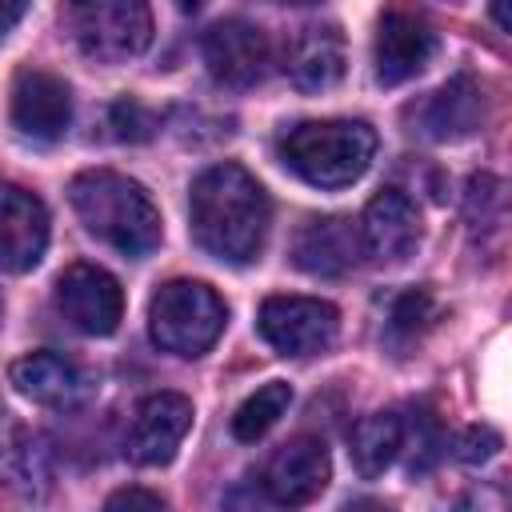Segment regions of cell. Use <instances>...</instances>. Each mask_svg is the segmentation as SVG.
<instances>
[{"mask_svg":"<svg viewBox=\"0 0 512 512\" xmlns=\"http://www.w3.org/2000/svg\"><path fill=\"white\" fill-rule=\"evenodd\" d=\"M196 244L228 264H248L260 256L272 224V204L252 172L240 164H212L192 180L188 196Z\"/></svg>","mask_w":512,"mask_h":512,"instance_id":"1","label":"cell"},{"mask_svg":"<svg viewBox=\"0 0 512 512\" xmlns=\"http://www.w3.org/2000/svg\"><path fill=\"white\" fill-rule=\"evenodd\" d=\"M68 200L80 224L88 228V236L104 240L124 256H148L160 244V212L152 196L120 172L108 168L80 172L68 184Z\"/></svg>","mask_w":512,"mask_h":512,"instance_id":"2","label":"cell"},{"mask_svg":"<svg viewBox=\"0 0 512 512\" xmlns=\"http://www.w3.org/2000/svg\"><path fill=\"white\" fill-rule=\"evenodd\" d=\"M280 160L316 188H344L360 180L376 156V132L364 120H304L276 144Z\"/></svg>","mask_w":512,"mask_h":512,"instance_id":"3","label":"cell"},{"mask_svg":"<svg viewBox=\"0 0 512 512\" xmlns=\"http://www.w3.org/2000/svg\"><path fill=\"white\" fill-rule=\"evenodd\" d=\"M228 308L200 280H168L148 304V332L172 356H204L224 332Z\"/></svg>","mask_w":512,"mask_h":512,"instance_id":"4","label":"cell"},{"mask_svg":"<svg viewBox=\"0 0 512 512\" xmlns=\"http://www.w3.org/2000/svg\"><path fill=\"white\" fill-rule=\"evenodd\" d=\"M68 32L84 56L120 64L152 44V12L148 0H68Z\"/></svg>","mask_w":512,"mask_h":512,"instance_id":"5","label":"cell"},{"mask_svg":"<svg viewBox=\"0 0 512 512\" xmlns=\"http://www.w3.org/2000/svg\"><path fill=\"white\" fill-rule=\"evenodd\" d=\"M256 328L280 356H316L336 340L340 312L316 296H268Z\"/></svg>","mask_w":512,"mask_h":512,"instance_id":"6","label":"cell"},{"mask_svg":"<svg viewBox=\"0 0 512 512\" xmlns=\"http://www.w3.org/2000/svg\"><path fill=\"white\" fill-rule=\"evenodd\" d=\"M56 308L60 316L84 336H112L124 316V292L116 276L96 264H72L56 280Z\"/></svg>","mask_w":512,"mask_h":512,"instance_id":"7","label":"cell"},{"mask_svg":"<svg viewBox=\"0 0 512 512\" xmlns=\"http://www.w3.org/2000/svg\"><path fill=\"white\" fill-rule=\"evenodd\" d=\"M200 52H204V64L212 72L216 84L224 88H256L264 76H268V64H272V44L268 36L248 24V20H220L204 32L200 40Z\"/></svg>","mask_w":512,"mask_h":512,"instance_id":"8","label":"cell"},{"mask_svg":"<svg viewBox=\"0 0 512 512\" xmlns=\"http://www.w3.org/2000/svg\"><path fill=\"white\" fill-rule=\"evenodd\" d=\"M432 56H436V32L424 16L404 12V8H388L380 16L376 40H372V64L384 88L412 80L416 72L428 68Z\"/></svg>","mask_w":512,"mask_h":512,"instance_id":"9","label":"cell"},{"mask_svg":"<svg viewBox=\"0 0 512 512\" xmlns=\"http://www.w3.org/2000/svg\"><path fill=\"white\" fill-rule=\"evenodd\" d=\"M360 252L380 264V268H392V264H404L416 244H420V216H416V204L400 192V188H384L368 200L364 216H360Z\"/></svg>","mask_w":512,"mask_h":512,"instance_id":"10","label":"cell"},{"mask_svg":"<svg viewBox=\"0 0 512 512\" xmlns=\"http://www.w3.org/2000/svg\"><path fill=\"white\" fill-rule=\"evenodd\" d=\"M192 428V400L180 392H152L140 400L128 428V456L140 468H160L176 456Z\"/></svg>","mask_w":512,"mask_h":512,"instance_id":"11","label":"cell"},{"mask_svg":"<svg viewBox=\"0 0 512 512\" xmlns=\"http://www.w3.org/2000/svg\"><path fill=\"white\" fill-rule=\"evenodd\" d=\"M12 124L20 136L36 144H52L68 132L72 124V92L60 76L44 68H24L16 72L12 84Z\"/></svg>","mask_w":512,"mask_h":512,"instance_id":"12","label":"cell"},{"mask_svg":"<svg viewBox=\"0 0 512 512\" xmlns=\"http://www.w3.org/2000/svg\"><path fill=\"white\" fill-rule=\"evenodd\" d=\"M408 120H412V132H420L424 140H436V144L468 140L484 124V92L472 76H452L448 84L428 92L420 104H412Z\"/></svg>","mask_w":512,"mask_h":512,"instance_id":"13","label":"cell"},{"mask_svg":"<svg viewBox=\"0 0 512 512\" xmlns=\"http://www.w3.org/2000/svg\"><path fill=\"white\" fill-rule=\"evenodd\" d=\"M48 248V212L40 196L0 180V272H32Z\"/></svg>","mask_w":512,"mask_h":512,"instance_id":"14","label":"cell"},{"mask_svg":"<svg viewBox=\"0 0 512 512\" xmlns=\"http://www.w3.org/2000/svg\"><path fill=\"white\" fill-rule=\"evenodd\" d=\"M328 472H332V464H328L324 440L292 436L288 444H280L272 452V460L264 464V480L260 484H264L268 500L296 508V504H308V500H316L324 492Z\"/></svg>","mask_w":512,"mask_h":512,"instance_id":"15","label":"cell"},{"mask_svg":"<svg viewBox=\"0 0 512 512\" xmlns=\"http://www.w3.org/2000/svg\"><path fill=\"white\" fill-rule=\"evenodd\" d=\"M12 384L20 396L44 404V408H80L92 392V380L80 364H72L60 352H28L12 364Z\"/></svg>","mask_w":512,"mask_h":512,"instance_id":"16","label":"cell"},{"mask_svg":"<svg viewBox=\"0 0 512 512\" xmlns=\"http://www.w3.org/2000/svg\"><path fill=\"white\" fill-rule=\"evenodd\" d=\"M360 236L344 216L308 220L292 240V260L308 276H344L356 264Z\"/></svg>","mask_w":512,"mask_h":512,"instance_id":"17","label":"cell"},{"mask_svg":"<svg viewBox=\"0 0 512 512\" xmlns=\"http://www.w3.org/2000/svg\"><path fill=\"white\" fill-rule=\"evenodd\" d=\"M344 68H348V48H344L340 28L332 24L304 28L288 48V76L300 92H324L340 84Z\"/></svg>","mask_w":512,"mask_h":512,"instance_id":"18","label":"cell"},{"mask_svg":"<svg viewBox=\"0 0 512 512\" xmlns=\"http://www.w3.org/2000/svg\"><path fill=\"white\" fill-rule=\"evenodd\" d=\"M400 440H404V420L400 412H372L352 428V464L364 480L380 476L396 456H400Z\"/></svg>","mask_w":512,"mask_h":512,"instance_id":"19","label":"cell"},{"mask_svg":"<svg viewBox=\"0 0 512 512\" xmlns=\"http://www.w3.org/2000/svg\"><path fill=\"white\" fill-rule=\"evenodd\" d=\"M292 404V388L284 380H268L264 388H256L232 416V436L244 440V444H256Z\"/></svg>","mask_w":512,"mask_h":512,"instance_id":"20","label":"cell"},{"mask_svg":"<svg viewBox=\"0 0 512 512\" xmlns=\"http://www.w3.org/2000/svg\"><path fill=\"white\" fill-rule=\"evenodd\" d=\"M400 420H404V416H400ZM400 452H408V468H412V472H428V468L444 456V432H440V424H436L432 412L412 408V416L404 420Z\"/></svg>","mask_w":512,"mask_h":512,"instance_id":"21","label":"cell"},{"mask_svg":"<svg viewBox=\"0 0 512 512\" xmlns=\"http://www.w3.org/2000/svg\"><path fill=\"white\" fill-rule=\"evenodd\" d=\"M464 208H468L472 228H500V220H504V184L496 176H472Z\"/></svg>","mask_w":512,"mask_h":512,"instance_id":"22","label":"cell"},{"mask_svg":"<svg viewBox=\"0 0 512 512\" xmlns=\"http://www.w3.org/2000/svg\"><path fill=\"white\" fill-rule=\"evenodd\" d=\"M432 316H436V308H432V296L428 292H408V296H400L396 304H392V320H388V332H392V340H416L428 324H432Z\"/></svg>","mask_w":512,"mask_h":512,"instance_id":"23","label":"cell"},{"mask_svg":"<svg viewBox=\"0 0 512 512\" xmlns=\"http://www.w3.org/2000/svg\"><path fill=\"white\" fill-rule=\"evenodd\" d=\"M108 128H112L116 140L140 144V140H152L156 116H152L144 104H136V100H116V104L108 108Z\"/></svg>","mask_w":512,"mask_h":512,"instance_id":"24","label":"cell"},{"mask_svg":"<svg viewBox=\"0 0 512 512\" xmlns=\"http://www.w3.org/2000/svg\"><path fill=\"white\" fill-rule=\"evenodd\" d=\"M496 448H500V436H496L492 428H468V432L460 436V444H456V456H460L464 464H480V460H492Z\"/></svg>","mask_w":512,"mask_h":512,"instance_id":"25","label":"cell"},{"mask_svg":"<svg viewBox=\"0 0 512 512\" xmlns=\"http://www.w3.org/2000/svg\"><path fill=\"white\" fill-rule=\"evenodd\" d=\"M108 508H164V496L144 492V488H124L108 496Z\"/></svg>","mask_w":512,"mask_h":512,"instance_id":"26","label":"cell"},{"mask_svg":"<svg viewBox=\"0 0 512 512\" xmlns=\"http://www.w3.org/2000/svg\"><path fill=\"white\" fill-rule=\"evenodd\" d=\"M24 12H28V0H0V40L20 24Z\"/></svg>","mask_w":512,"mask_h":512,"instance_id":"27","label":"cell"},{"mask_svg":"<svg viewBox=\"0 0 512 512\" xmlns=\"http://www.w3.org/2000/svg\"><path fill=\"white\" fill-rule=\"evenodd\" d=\"M492 16H496V24H500V28H508V16H504V0H492Z\"/></svg>","mask_w":512,"mask_h":512,"instance_id":"28","label":"cell"},{"mask_svg":"<svg viewBox=\"0 0 512 512\" xmlns=\"http://www.w3.org/2000/svg\"><path fill=\"white\" fill-rule=\"evenodd\" d=\"M176 4H180V8H188V12H192V8H200V4H204V0H176Z\"/></svg>","mask_w":512,"mask_h":512,"instance_id":"29","label":"cell"},{"mask_svg":"<svg viewBox=\"0 0 512 512\" xmlns=\"http://www.w3.org/2000/svg\"><path fill=\"white\" fill-rule=\"evenodd\" d=\"M272 4H316V0H272Z\"/></svg>","mask_w":512,"mask_h":512,"instance_id":"30","label":"cell"}]
</instances>
